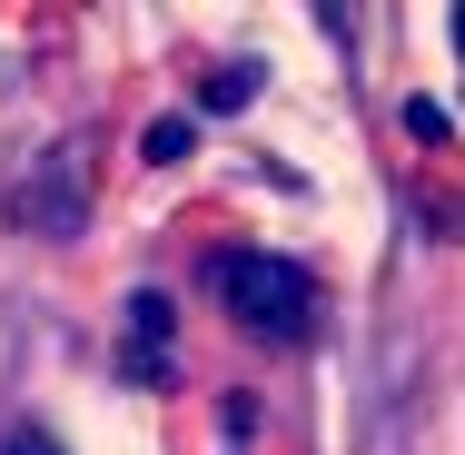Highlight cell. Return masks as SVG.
<instances>
[{
	"instance_id": "7a4b0ae2",
	"label": "cell",
	"mask_w": 465,
	"mask_h": 455,
	"mask_svg": "<svg viewBox=\"0 0 465 455\" xmlns=\"http://www.w3.org/2000/svg\"><path fill=\"white\" fill-rule=\"evenodd\" d=\"M10 228L20 238H80L90 228V149H50L10 179Z\"/></svg>"
},
{
	"instance_id": "6da1fadb",
	"label": "cell",
	"mask_w": 465,
	"mask_h": 455,
	"mask_svg": "<svg viewBox=\"0 0 465 455\" xmlns=\"http://www.w3.org/2000/svg\"><path fill=\"white\" fill-rule=\"evenodd\" d=\"M208 297L238 317V337L258 347H307L317 337V277L297 258H268V248H218L208 258Z\"/></svg>"
},
{
	"instance_id": "52a82bcc",
	"label": "cell",
	"mask_w": 465,
	"mask_h": 455,
	"mask_svg": "<svg viewBox=\"0 0 465 455\" xmlns=\"http://www.w3.org/2000/svg\"><path fill=\"white\" fill-rule=\"evenodd\" d=\"M0 455H60V446H50L40 426H20V436H0Z\"/></svg>"
},
{
	"instance_id": "5b68a950",
	"label": "cell",
	"mask_w": 465,
	"mask_h": 455,
	"mask_svg": "<svg viewBox=\"0 0 465 455\" xmlns=\"http://www.w3.org/2000/svg\"><path fill=\"white\" fill-rule=\"evenodd\" d=\"M406 139H426V149H446V139H456V119H446L436 99H406Z\"/></svg>"
},
{
	"instance_id": "3957f363",
	"label": "cell",
	"mask_w": 465,
	"mask_h": 455,
	"mask_svg": "<svg viewBox=\"0 0 465 455\" xmlns=\"http://www.w3.org/2000/svg\"><path fill=\"white\" fill-rule=\"evenodd\" d=\"M129 376H139V386L169 376V287H139V297H129Z\"/></svg>"
},
{
	"instance_id": "ba28073f",
	"label": "cell",
	"mask_w": 465,
	"mask_h": 455,
	"mask_svg": "<svg viewBox=\"0 0 465 455\" xmlns=\"http://www.w3.org/2000/svg\"><path fill=\"white\" fill-rule=\"evenodd\" d=\"M456 50H465V10H456Z\"/></svg>"
},
{
	"instance_id": "277c9868",
	"label": "cell",
	"mask_w": 465,
	"mask_h": 455,
	"mask_svg": "<svg viewBox=\"0 0 465 455\" xmlns=\"http://www.w3.org/2000/svg\"><path fill=\"white\" fill-rule=\"evenodd\" d=\"M188 149H198V119H159V129L139 139V159H149V169H179Z\"/></svg>"
},
{
	"instance_id": "8992f818",
	"label": "cell",
	"mask_w": 465,
	"mask_h": 455,
	"mask_svg": "<svg viewBox=\"0 0 465 455\" xmlns=\"http://www.w3.org/2000/svg\"><path fill=\"white\" fill-rule=\"evenodd\" d=\"M238 99H258V70H248V60H228V70L208 80V109H238Z\"/></svg>"
}]
</instances>
